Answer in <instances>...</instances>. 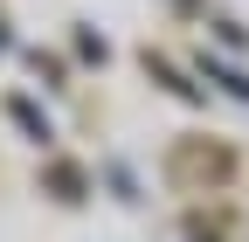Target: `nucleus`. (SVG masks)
I'll use <instances>...</instances> for the list:
<instances>
[{
  "label": "nucleus",
  "mask_w": 249,
  "mask_h": 242,
  "mask_svg": "<svg viewBox=\"0 0 249 242\" xmlns=\"http://www.w3.org/2000/svg\"><path fill=\"white\" fill-rule=\"evenodd\" d=\"M7 111H14V125H28V132H35V145H42V138H49V118H42V111H35V104H28V97H14V104H7Z\"/></svg>",
  "instance_id": "obj_1"
},
{
  "label": "nucleus",
  "mask_w": 249,
  "mask_h": 242,
  "mask_svg": "<svg viewBox=\"0 0 249 242\" xmlns=\"http://www.w3.org/2000/svg\"><path fill=\"white\" fill-rule=\"evenodd\" d=\"M208 76H222V83H229V97L249 104V76H235V69H222V63H208Z\"/></svg>",
  "instance_id": "obj_2"
}]
</instances>
